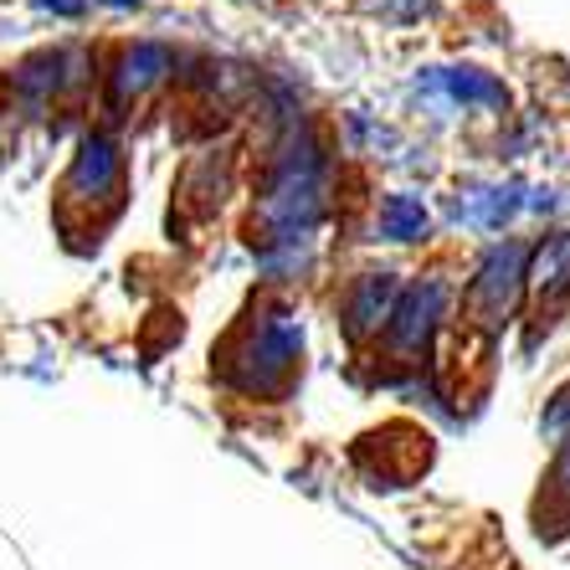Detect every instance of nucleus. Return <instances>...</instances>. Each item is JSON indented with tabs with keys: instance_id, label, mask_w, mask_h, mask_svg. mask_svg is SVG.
Listing matches in <instances>:
<instances>
[{
	"instance_id": "obj_2",
	"label": "nucleus",
	"mask_w": 570,
	"mask_h": 570,
	"mask_svg": "<svg viewBox=\"0 0 570 570\" xmlns=\"http://www.w3.org/2000/svg\"><path fill=\"white\" fill-rule=\"evenodd\" d=\"M165 72H170V57L159 52V47H134V52H124V62L114 67V88H119V98H139L145 88H155Z\"/></svg>"
},
{
	"instance_id": "obj_1",
	"label": "nucleus",
	"mask_w": 570,
	"mask_h": 570,
	"mask_svg": "<svg viewBox=\"0 0 570 570\" xmlns=\"http://www.w3.org/2000/svg\"><path fill=\"white\" fill-rule=\"evenodd\" d=\"M124 186V155L108 134H88L67 165V180H62V200L67 206H114Z\"/></svg>"
},
{
	"instance_id": "obj_4",
	"label": "nucleus",
	"mask_w": 570,
	"mask_h": 570,
	"mask_svg": "<svg viewBox=\"0 0 570 570\" xmlns=\"http://www.w3.org/2000/svg\"><path fill=\"white\" fill-rule=\"evenodd\" d=\"M381 226H385V237H396V242H412L416 232L426 226V212H422V200H385V212H381Z\"/></svg>"
},
{
	"instance_id": "obj_3",
	"label": "nucleus",
	"mask_w": 570,
	"mask_h": 570,
	"mask_svg": "<svg viewBox=\"0 0 570 570\" xmlns=\"http://www.w3.org/2000/svg\"><path fill=\"white\" fill-rule=\"evenodd\" d=\"M391 283H360V293H355V304H350V330L355 334H371V330H381V324H391Z\"/></svg>"
}]
</instances>
